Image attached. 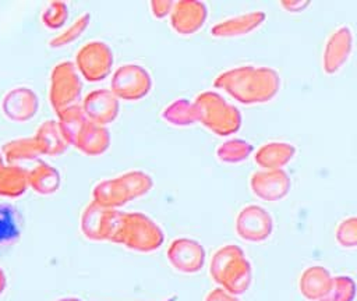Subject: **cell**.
Segmentation results:
<instances>
[{
	"instance_id": "6da1fadb",
	"label": "cell",
	"mask_w": 357,
	"mask_h": 301,
	"mask_svg": "<svg viewBox=\"0 0 357 301\" xmlns=\"http://www.w3.org/2000/svg\"><path fill=\"white\" fill-rule=\"evenodd\" d=\"M280 74L268 65L240 64L222 71L215 86L225 89L241 105H261L272 100L280 89Z\"/></svg>"
},
{
	"instance_id": "7a4b0ae2",
	"label": "cell",
	"mask_w": 357,
	"mask_h": 301,
	"mask_svg": "<svg viewBox=\"0 0 357 301\" xmlns=\"http://www.w3.org/2000/svg\"><path fill=\"white\" fill-rule=\"evenodd\" d=\"M211 276L226 291L240 295L251 286L252 266L240 245L225 244L212 256Z\"/></svg>"
},
{
	"instance_id": "3957f363",
	"label": "cell",
	"mask_w": 357,
	"mask_h": 301,
	"mask_svg": "<svg viewBox=\"0 0 357 301\" xmlns=\"http://www.w3.org/2000/svg\"><path fill=\"white\" fill-rule=\"evenodd\" d=\"M197 114L201 121L218 135H230L241 127V111L216 92H205L197 99Z\"/></svg>"
},
{
	"instance_id": "277c9868",
	"label": "cell",
	"mask_w": 357,
	"mask_h": 301,
	"mask_svg": "<svg viewBox=\"0 0 357 301\" xmlns=\"http://www.w3.org/2000/svg\"><path fill=\"white\" fill-rule=\"evenodd\" d=\"M234 229L247 242H264L273 233V217L264 206L248 203L237 212Z\"/></svg>"
},
{
	"instance_id": "5b68a950",
	"label": "cell",
	"mask_w": 357,
	"mask_h": 301,
	"mask_svg": "<svg viewBox=\"0 0 357 301\" xmlns=\"http://www.w3.org/2000/svg\"><path fill=\"white\" fill-rule=\"evenodd\" d=\"M354 47V33L350 25L335 28L325 40L322 52V70L328 75L337 74L349 61Z\"/></svg>"
},
{
	"instance_id": "8992f818",
	"label": "cell",
	"mask_w": 357,
	"mask_h": 301,
	"mask_svg": "<svg viewBox=\"0 0 357 301\" xmlns=\"http://www.w3.org/2000/svg\"><path fill=\"white\" fill-rule=\"evenodd\" d=\"M251 192L266 202H278L287 196L291 190V178L283 169L257 170L250 176Z\"/></svg>"
},
{
	"instance_id": "52a82bcc",
	"label": "cell",
	"mask_w": 357,
	"mask_h": 301,
	"mask_svg": "<svg viewBox=\"0 0 357 301\" xmlns=\"http://www.w3.org/2000/svg\"><path fill=\"white\" fill-rule=\"evenodd\" d=\"M266 20V13L262 10H252L225 18L215 24L211 33L216 38H238L258 29Z\"/></svg>"
},
{
	"instance_id": "ba28073f",
	"label": "cell",
	"mask_w": 357,
	"mask_h": 301,
	"mask_svg": "<svg viewBox=\"0 0 357 301\" xmlns=\"http://www.w3.org/2000/svg\"><path fill=\"white\" fill-rule=\"evenodd\" d=\"M297 153L296 146L286 141H269L262 144L254 153V162L264 170L283 169Z\"/></svg>"
},
{
	"instance_id": "9c48e42d",
	"label": "cell",
	"mask_w": 357,
	"mask_h": 301,
	"mask_svg": "<svg viewBox=\"0 0 357 301\" xmlns=\"http://www.w3.org/2000/svg\"><path fill=\"white\" fill-rule=\"evenodd\" d=\"M332 279L331 272L325 266L310 265L298 277V290L308 301H319L329 291Z\"/></svg>"
},
{
	"instance_id": "30bf717a",
	"label": "cell",
	"mask_w": 357,
	"mask_h": 301,
	"mask_svg": "<svg viewBox=\"0 0 357 301\" xmlns=\"http://www.w3.org/2000/svg\"><path fill=\"white\" fill-rule=\"evenodd\" d=\"M173 265L184 272H195L204 265L205 251L202 245L191 240H178L170 248Z\"/></svg>"
},
{
	"instance_id": "8fae6325",
	"label": "cell",
	"mask_w": 357,
	"mask_h": 301,
	"mask_svg": "<svg viewBox=\"0 0 357 301\" xmlns=\"http://www.w3.org/2000/svg\"><path fill=\"white\" fill-rule=\"evenodd\" d=\"M206 18V7L198 1H183L173 13V26L183 33H191L202 26Z\"/></svg>"
},
{
	"instance_id": "7c38bea8",
	"label": "cell",
	"mask_w": 357,
	"mask_h": 301,
	"mask_svg": "<svg viewBox=\"0 0 357 301\" xmlns=\"http://www.w3.org/2000/svg\"><path fill=\"white\" fill-rule=\"evenodd\" d=\"M252 150L254 148L251 142L241 138H231L219 145V148L216 149V156L223 163L236 164L247 160L251 156Z\"/></svg>"
},
{
	"instance_id": "4fadbf2b",
	"label": "cell",
	"mask_w": 357,
	"mask_h": 301,
	"mask_svg": "<svg viewBox=\"0 0 357 301\" xmlns=\"http://www.w3.org/2000/svg\"><path fill=\"white\" fill-rule=\"evenodd\" d=\"M21 220L10 205H0V245L13 242L20 236Z\"/></svg>"
},
{
	"instance_id": "5bb4252c",
	"label": "cell",
	"mask_w": 357,
	"mask_h": 301,
	"mask_svg": "<svg viewBox=\"0 0 357 301\" xmlns=\"http://www.w3.org/2000/svg\"><path fill=\"white\" fill-rule=\"evenodd\" d=\"M357 294L356 281L346 275H339L332 279L329 291L319 301H353Z\"/></svg>"
},
{
	"instance_id": "9a60e30c",
	"label": "cell",
	"mask_w": 357,
	"mask_h": 301,
	"mask_svg": "<svg viewBox=\"0 0 357 301\" xmlns=\"http://www.w3.org/2000/svg\"><path fill=\"white\" fill-rule=\"evenodd\" d=\"M336 242L346 249L357 248V215L343 217L335 229Z\"/></svg>"
},
{
	"instance_id": "2e32d148",
	"label": "cell",
	"mask_w": 357,
	"mask_h": 301,
	"mask_svg": "<svg viewBox=\"0 0 357 301\" xmlns=\"http://www.w3.org/2000/svg\"><path fill=\"white\" fill-rule=\"evenodd\" d=\"M197 117V109L190 106L187 102H177L173 106H170L167 111V118L177 124L192 123Z\"/></svg>"
},
{
	"instance_id": "e0dca14e",
	"label": "cell",
	"mask_w": 357,
	"mask_h": 301,
	"mask_svg": "<svg viewBox=\"0 0 357 301\" xmlns=\"http://www.w3.org/2000/svg\"><path fill=\"white\" fill-rule=\"evenodd\" d=\"M279 6L286 10L287 13H301L304 11L307 7L311 6L310 0H280Z\"/></svg>"
},
{
	"instance_id": "ac0fdd59",
	"label": "cell",
	"mask_w": 357,
	"mask_h": 301,
	"mask_svg": "<svg viewBox=\"0 0 357 301\" xmlns=\"http://www.w3.org/2000/svg\"><path fill=\"white\" fill-rule=\"evenodd\" d=\"M205 301H240L237 295L226 291L225 288H215L211 291Z\"/></svg>"
}]
</instances>
